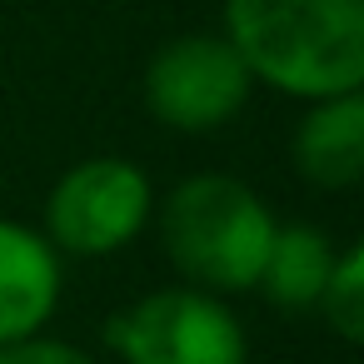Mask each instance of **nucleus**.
I'll return each mask as SVG.
<instances>
[{"label": "nucleus", "instance_id": "423d86ee", "mask_svg": "<svg viewBox=\"0 0 364 364\" xmlns=\"http://www.w3.org/2000/svg\"><path fill=\"white\" fill-rule=\"evenodd\" d=\"M65 294V269L36 225L0 220V349L46 334Z\"/></svg>", "mask_w": 364, "mask_h": 364}, {"label": "nucleus", "instance_id": "39448f33", "mask_svg": "<svg viewBox=\"0 0 364 364\" xmlns=\"http://www.w3.org/2000/svg\"><path fill=\"white\" fill-rule=\"evenodd\" d=\"M255 95V80L235 46L220 31L170 36L140 75V100L155 125L175 135H215L225 130Z\"/></svg>", "mask_w": 364, "mask_h": 364}, {"label": "nucleus", "instance_id": "9d476101", "mask_svg": "<svg viewBox=\"0 0 364 364\" xmlns=\"http://www.w3.org/2000/svg\"><path fill=\"white\" fill-rule=\"evenodd\" d=\"M0 364H100L95 354H85L80 344L70 339H55V334H31V339H16L0 349Z\"/></svg>", "mask_w": 364, "mask_h": 364}, {"label": "nucleus", "instance_id": "f257e3e1", "mask_svg": "<svg viewBox=\"0 0 364 364\" xmlns=\"http://www.w3.org/2000/svg\"><path fill=\"white\" fill-rule=\"evenodd\" d=\"M220 36L250 80L284 100L364 90V0H225Z\"/></svg>", "mask_w": 364, "mask_h": 364}, {"label": "nucleus", "instance_id": "1a4fd4ad", "mask_svg": "<svg viewBox=\"0 0 364 364\" xmlns=\"http://www.w3.org/2000/svg\"><path fill=\"white\" fill-rule=\"evenodd\" d=\"M314 309H319V319H324V329L334 339H344V344L364 339V245L359 240L339 245L334 269H329Z\"/></svg>", "mask_w": 364, "mask_h": 364}, {"label": "nucleus", "instance_id": "20e7f679", "mask_svg": "<svg viewBox=\"0 0 364 364\" xmlns=\"http://www.w3.org/2000/svg\"><path fill=\"white\" fill-rule=\"evenodd\" d=\"M120 364H250V334L230 299L195 284H160L105 319Z\"/></svg>", "mask_w": 364, "mask_h": 364}, {"label": "nucleus", "instance_id": "0eeeda50", "mask_svg": "<svg viewBox=\"0 0 364 364\" xmlns=\"http://www.w3.org/2000/svg\"><path fill=\"white\" fill-rule=\"evenodd\" d=\"M294 175L309 190L349 195L364 185V90L309 100L289 135Z\"/></svg>", "mask_w": 364, "mask_h": 364}, {"label": "nucleus", "instance_id": "6e6552de", "mask_svg": "<svg viewBox=\"0 0 364 364\" xmlns=\"http://www.w3.org/2000/svg\"><path fill=\"white\" fill-rule=\"evenodd\" d=\"M334 255L339 245L309 225V220H289V225H274V240H269V255H264V269H259V294L274 304V309H314L329 269H334Z\"/></svg>", "mask_w": 364, "mask_h": 364}, {"label": "nucleus", "instance_id": "7ed1b4c3", "mask_svg": "<svg viewBox=\"0 0 364 364\" xmlns=\"http://www.w3.org/2000/svg\"><path fill=\"white\" fill-rule=\"evenodd\" d=\"M155 185L125 155H90L60 170L46 195L41 235L55 255L70 259H110L130 250L155 220Z\"/></svg>", "mask_w": 364, "mask_h": 364}, {"label": "nucleus", "instance_id": "f03ea898", "mask_svg": "<svg viewBox=\"0 0 364 364\" xmlns=\"http://www.w3.org/2000/svg\"><path fill=\"white\" fill-rule=\"evenodd\" d=\"M155 235L160 255L180 274V284L210 289L220 299L250 294L259 284L269 240H274V210L255 185L240 175L200 170L170 185L165 200H155Z\"/></svg>", "mask_w": 364, "mask_h": 364}]
</instances>
